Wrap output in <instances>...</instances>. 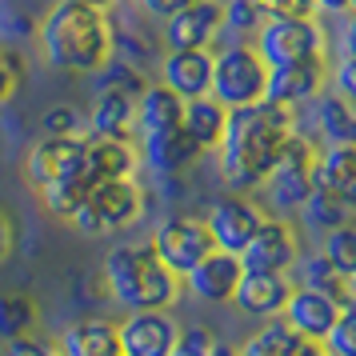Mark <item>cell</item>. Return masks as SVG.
Wrapping results in <instances>:
<instances>
[{
  "label": "cell",
  "instance_id": "obj_32",
  "mask_svg": "<svg viewBox=\"0 0 356 356\" xmlns=\"http://www.w3.org/2000/svg\"><path fill=\"white\" fill-rule=\"evenodd\" d=\"M321 257L328 260L340 276H353L356 273V225H340V228H332V232H324Z\"/></svg>",
  "mask_w": 356,
  "mask_h": 356
},
{
  "label": "cell",
  "instance_id": "obj_17",
  "mask_svg": "<svg viewBox=\"0 0 356 356\" xmlns=\"http://www.w3.org/2000/svg\"><path fill=\"white\" fill-rule=\"evenodd\" d=\"M289 273H244L236 292H232V305L241 308L244 316H260V321H273L284 312L289 305Z\"/></svg>",
  "mask_w": 356,
  "mask_h": 356
},
{
  "label": "cell",
  "instance_id": "obj_48",
  "mask_svg": "<svg viewBox=\"0 0 356 356\" xmlns=\"http://www.w3.org/2000/svg\"><path fill=\"white\" fill-rule=\"evenodd\" d=\"M212 356H236V348L225 344V340H216V344H212Z\"/></svg>",
  "mask_w": 356,
  "mask_h": 356
},
{
  "label": "cell",
  "instance_id": "obj_46",
  "mask_svg": "<svg viewBox=\"0 0 356 356\" xmlns=\"http://www.w3.org/2000/svg\"><path fill=\"white\" fill-rule=\"evenodd\" d=\"M292 356H328V348L316 344V340H300V344L292 348Z\"/></svg>",
  "mask_w": 356,
  "mask_h": 356
},
{
  "label": "cell",
  "instance_id": "obj_22",
  "mask_svg": "<svg viewBox=\"0 0 356 356\" xmlns=\"http://www.w3.org/2000/svg\"><path fill=\"white\" fill-rule=\"evenodd\" d=\"M136 148L132 140H108V136H88L84 145V177L88 184L100 180H129L136 172Z\"/></svg>",
  "mask_w": 356,
  "mask_h": 356
},
{
  "label": "cell",
  "instance_id": "obj_19",
  "mask_svg": "<svg viewBox=\"0 0 356 356\" xmlns=\"http://www.w3.org/2000/svg\"><path fill=\"white\" fill-rule=\"evenodd\" d=\"M164 81L180 100H196V97H209V84H212V52L209 49H193V52H168L164 56Z\"/></svg>",
  "mask_w": 356,
  "mask_h": 356
},
{
  "label": "cell",
  "instance_id": "obj_26",
  "mask_svg": "<svg viewBox=\"0 0 356 356\" xmlns=\"http://www.w3.org/2000/svg\"><path fill=\"white\" fill-rule=\"evenodd\" d=\"M316 129L328 145H356V108L340 97H316Z\"/></svg>",
  "mask_w": 356,
  "mask_h": 356
},
{
  "label": "cell",
  "instance_id": "obj_36",
  "mask_svg": "<svg viewBox=\"0 0 356 356\" xmlns=\"http://www.w3.org/2000/svg\"><path fill=\"white\" fill-rule=\"evenodd\" d=\"M212 344H216V337H212L209 328L188 324V328H180V337L168 356H212Z\"/></svg>",
  "mask_w": 356,
  "mask_h": 356
},
{
  "label": "cell",
  "instance_id": "obj_41",
  "mask_svg": "<svg viewBox=\"0 0 356 356\" xmlns=\"http://www.w3.org/2000/svg\"><path fill=\"white\" fill-rule=\"evenodd\" d=\"M332 84H337V97L348 100L356 108V56H340L337 72H332Z\"/></svg>",
  "mask_w": 356,
  "mask_h": 356
},
{
  "label": "cell",
  "instance_id": "obj_8",
  "mask_svg": "<svg viewBox=\"0 0 356 356\" xmlns=\"http://www.w3.org/2000/svg\"><path fill=\"white\" fill-rule=\"evenodd\" d=\"M148 244L161 257L164 268L172 276H180V280L216 248L209 236V228H204V220H193V216H168V220H161Z\"/></svg>",
  "mask_w": 356,
  "mask_h": 356
},
{
  "label": "cell",
  "instance_id": "obj_21",
  "mask_svg": "<svg viewBox=\"0 0 356 356\" xmlns=\"http://www.w3.org/2000/svg\"><path fill=\"white\" fill-rule=\"evenodd\" d=\"M88 132L108 136V140H132V132H136V97L116 92V88H97V100L88 108Z\"/></svg>",
  "mask_w": 356,
  "mask_h": 356
},
{
  "label": "cell",
  "instance_id": "obj_44",
  "mask_svg": "<svg viewBox=\"0 0 356 356\" xmlns=\"http://www.w3.org/2000/svg\"><path fill=\"white\" fill-rule=\"evenodd\" d=\"M13 252V225H8V216L0 212V260H8Z\"/></svg>",
  "mask_w": 356,
  "mask_h": 356
},
{
  "label": "cell",
  "instance_id": "obj_2",
  "mask_svg": "<svg viewBox=\"0 0 356 356\" xmlns=\"http://www.w3.org/2000/svg\"><path fill=\"white\" fill-rule=\"evenodd\" d=\"M40 44L52 68L60 72H100L113 56V20L81 4H52L40 24Z\"/></svg>",
  "mask_w": 356,
  "mask_h": 356
},
{
  "label": "cell",
  "instance_id": "obj_29",
  "mask_svg": "<svg viewBox=\"0 0 356 356\" xmlns=\"http://www.w3.org/2000/svg\"><path fill=\"white\" fill-rule=\"evenodd\" d=\"M300 276H305V289L321 292V296H328V300H337V305H348L353 296H348V276H340L332 264L324 257H312L305 260V268H300Z\"/></svg>",
  "mask_w": 356,
  "mask_h": 356
},
{
  "label": "cell",
  "instance_id": "obj_18",
  "mask_svg": "<svg viewBox=\"0 0 356 356\" xmlns=\"http://www.w3.org/2000/svg\"><path fill=\"white\" fill-rule=\"evenodd\" d=\"M337 312H340L337 300H328V296H321V292H312V289H292L289 305H284L280 316H284V324H289L300 340L324 344L328 328H332V321H337Z\"/></svg>",
  "mask_w": 356,
  "mask_h": 356
},
{
  "label": "cell",
  "instance_id": "obj_39",
  "mask_svg": "<svg viewBox=\"0 0 356 356\" xmlns=\"http://www.w3.org/2000/svg\"><path fill=\"white\" fill-rule=\"evenodd\" d=\"M257 8L264 13V20H280V17H312V0H257Z\"/></svg>",
  "mask_w": 356,
  "mask_h": 356
},
{
  "label": "cell",
  "instance_id": "obj_25",
  "mask_svg": "<svg viewBox=\"0 0 356 356\" xmlns=\"http://www.w3.org/2000/svg\"><path fill=\"white\" fill-rule=\"evenodd\" d=\"M184 100L168 84H148L136 100V129L140 132H161V129H180Z\"/></svg>",
  "mask_w": 356,
  "mask_h": 356
},
{
  "label": "cell",
  "instance_id": "obj_27",
  "mask_svg": "<svg viewBox=\"0 0 356 356\" xmlns=\"http://www.w3.org/2000/svg\"><path fill=\"white\" fill-rule=\"evenodd\" d=\"M88 177H65V180H52V184H44L40 188V204H44V212L49 216H56V220H72V212L81 209V200L88 196Z\"/></svg>",
  "mask_w": 356,
  "mask_h": 356
},
{
  "label": "cell",
  "instance_id": "obj_31",
  "mask_svg": "<svg viewBox=\"0 0 356 356\" xmlns=\"http://www.w3.org/2000/svg\"><path fill=\"white\" fill-rule=\"evenodd\" d=\"M36 328V305L20 292H4L0 296V340H17Z\"/></svg>",
  "mask_w": 356,
  "mask_h": 356
},
{
  "label": "cell",
  "instance_id": "obj_4",
  "mask_svg": "<svg viewBox=\"0 0 356 356\" xmlns=\"http://www.w3.org/2000/svg\"><path fill=\"white\" fill-rule=\"evenodd\" d=\"M145 212V193L136 180H100L88 188V196L81 200V209L72 212L68 225L81 228L84 236H104V232H120L140 220Z\"/></svg>",
  "mask_w": 356,
  "mask_h": 356
},
{
  "label": "cell",
  "instance_id": "obj_1",
  "mask_svg": "<svg viewBox=\"0 0 356 356\" xmlns=\"http://www.w3.org/2000/svg\"><path fill=\"white\" fill-rule=\"evenodd\" d=\"M289 132H292V108H280L273 100L228 108L225 136L216 145L220 177H225L228 193H257Z\"/></svg>",
  "mask_w": 356,
  "mask_h": 356
},
{
  "label": "cell",
  "instance_id": "obj_14",
  "mask_svg": "<svg viewBox=\"0 0 356 356\" xmlns=\"http://www.w3.org/2000/svg\"><path fill=\"white\" fill-rule=\"evenodd\" d=\"M321 88H324V56H316V60H296V65L268 68L264 100H273L280 108H296L305 100H316Z\"/></svg>",
  "mask_w": 356,
  "mask_h": 356
},
{
  "label": "cell",
  "instance_id": "obj_33",
  "mask_svg": "<svg viewBox=\"0 0 356 356\" xmlns=\"http://www.w3.org/2000/svg\"><path fill=\"white\" fill-rule=\"evenodd\" d=\"M97 88H116V92H129V97L140 100V92L148 88V81H145V72H140L136 65L120 60V56H108L104 68H100V84Z\"/></svg>",
  "mask_w": 356,
  "mask_h": 356
},
{
  "label": "cell",
  "instance_id": "obj_23",
  "mask_svg": "<svg viewBox=\"0 0 356 356\" xmlns=\"http://www.w3.org/2000/svg\"><path fill=\"white\" fill-rule=\"evenodd\" d=\"M56 353L60 356H120V344H116V324L113 321H76L68 324L60 340H56Z\"/></svg>",
  "mask_w": 356,
  "mask_h": 356
},
{
  "label": "cell",
  "instance_id": "obj_3",
  "mask_svg": "<svg viewBox=\"0 0 356 356\" xmlns=\"http://www.w3.org/2000/svg\"><path fill=\"white\" fill-rule=\"evenodd\" d=\"M104 289L120 308H172L180 296V276H172L152 252V244H116L104 257Z\"/></svg>",
  "mask_w": 356,
  "mask_h": 356
},
{
  "label": "cell",
  "instance_id": "obj_7",
  "mask_svg": "<svg viewBox=\"0 0 356 356\" xmlns=\"http://www.w3.org/2000/svg\"><path fill=\"white\" fill-rule=\"evenodd\" d=\"M257 52L268 68L296 65V60H316L324 56V33L312 17H280L264 20L257 33Z\"/></svg>",
  "mask_w": 356,
  "mask_h": 356
},
{
  "label": "cell",
  "instance_id": "obj_15",
  "mask_svg": "<svg viewBox=\"0 0 356 356\" xmlns=\"http://www.w3.org/2000/svg\"><path fill=\"white\" fill-rule=\"evenodd\" d=\"M312 188L337 196L348 212H356V145H324L312 161Z\"/></svg>",
  "mask_w": 356,
  "mask_h": 356
},
{
  "label": "cell",
  "instance_id": "obj_11",
  "mask_svg": "<svg viewBox=\"0 0 356 356\" xmlns=\"http://www.w3.org/2000/svg\"><path fill=\"white\" fill-rule=\"evenodd\" d=\"M84 145H88V136H81V132H72V136H40L29 148L24 177L33 180V188H44V184L65 180V177H81L84 172Z\"/></svg>",
  "mask_w": 356,
  "mask_h": 356
},
{
  "label": "cell",
  "instance_id": "obj_37",
  "mask_svg": "<svg viewBox=\"0 0 356 356\" xmlns=\"http://www.w3.org/2000/svg\"><path fill=\"white\" fill-rule=\"evenodd\" d=\"M40 132L44 136H72V132H81V116H76V108H68V104L49 108V113L40 116Z\"/></svg>",
  "mask_w": 356,
  "mask_h": 356
},
{
  "label": "cell",
  "instance_id": "obj_35",
  "mask_svg": "<svg viewBox=\"0 0 356 356\" xmlns=\"http://www.w3.org/2000/svg\"><path fill=\"white\" fill-rule=\"evenodd\" d=\"M260 24H264V13L257 8V0H228L225 4V29L241 36H252L260 33Z\"/></svg>",
  "mask_w": 356,
  "mask_h": 356
},
{
  "label": "cell",
  "instance_id": "obj_16",
  "mask_svg": "<svg viewBox=\"0 0 356 356\" xmlns=\"http://www.w3.org/2000/svg\"><path fill=\"white\" fill-rule=\"evenodd\" d=\"M241 276H244V264H241L236 252L212 248L184 280H188V292H196L200 300H209V305H228L232 292H236V284H241Z\"/></svg>",
  "mask_w": 356,
  "mask_h": 356
},
{
  "label": "cell",
  "instance_id": "obj_6",
  "mask_svg": "<svg viewBox=\"0 0 356 356\" xmlns=\"http://www.w3.org/2000/svg\"><path fill=\"white\" fill-rule=\"evenodd\" d=\"M312 161H316L312 140L300 136V132H289L284 145H280V152H276L273 168H268V177H264V184H260L264 196H268L284 216H289V212H300V204H305L308 193H312Z\"/></svg>",
  "mask_w": 356,
  "mask_h": 356
},
{
  "label": "cell",
  "instance_id": "obj_49",
  "mask_svg": "<svg viewBox=\"0 0 356 356\" xmlns=\"http://www.w3.org/2000/svg\"><path fill=\"white\" fill-rule=\"evenodd\" d=\"M348 296H353V305H356V273L348 276Z\"/></svg>",
  "mask_w": 356,
  "mask_h": 356
},
{
  "label": "cell",
  "instance_id": "obj_50",
  "mask_svg": "<svg viewBox=\"0 0 356 356\" xmlns=\"http://www.w3.org/2000/svg\"><path fill=\"white\" fill-rule=\"evenodd\" d=\"M348 13H353V17H356V0H348Z\"/></svg>",
  "mask_w": 356,
  "mask_h": 356
},
{
  "label": "cell",
  "instance_id": "obj_5",
  "mask_svg": "<svg viewBox=\"0 0 356 356\" xmlns=\"http://www.w3.org/2000/svg\"><path fill=\"white\" fill-rule=\"evenodd\" d=\"M264 84H268V65L257 44H228L212 56L209 97L220 100L225 108H244L264 100Z\"/></svg>",
  "mask_w": 356,
  "mask_h": 356
},
{
  "label": "cell",
  "instance_id": "obj_30",
  "mask_svg": "<svg viewBox=\"0 0 356 356\" xmlns=\"http://www.w3.org/2000/svg\"><path fill=\"white\" fill-rule=\"evenodd\" d=\"M300 216H305L308 228H316V232H332V228L348 225V216H353V212L344 209L337 196H328V193H321V188H312V193H308V200L300 204Z\"/></svg>",
  "mask_w": 356,
  "mask_h": 356
},
{
  "label": "cell",
  "instance_id": "obj_45",
  "mask_svg": "<svg viewBox=\"0 0 356 356\" xmlns=\"http://www.w3.org/2000/svg\"><path fill=\"white\" fill-rule=\"evenodd\" d=\"M68 4H81V8H92V13H104V17H113L116 0H68Z\"/></svg>",
  "mask_w": 356,
  "mask_h": 356
},
{
  "label": "cell",
  "instance_id": "obj_28",
  "mask_svg": "<svg viewBox=\"0 0 356 356\" xmlns=\"http://www.w3.org/2000/svg\"><path fill=\"white\" fill-rule=\"evenodd\" d=\"M296 344H300V337L284 324V316H273V324L252 332L244 340V348H236V356H292Z\"/></svg>",
  "mask_w": 356,
  "mask_h": 356
},
{
  "label": "cell",
  "instance_id": "obj_34",
  "mask_svg": "<svg viewBox=\"0 0 356 356\" xmlns=\"http://www.w3.org/2000/svg\"><path fill=\"white\" fill-rule=\"evenodd\" d=\"M324 348L328 356H356V305H340L337 321L328 328V337H324Z\"/></svg>",
  "mask_w": 356,
  "mask_h": 356
},
{
  "label": "cell",
  "instance_id": "obj_12",
  "mask_svg": "<svg viewBox=\"0 0 356 356\" xmlns=\"http://www.w3.org/2000/svg\"><path fill=\"white\" fill-rule=\"evenodd\" d=\"M300 257V241L296 228L289 220H260V228L252 232V241L241 248L244 273H289Z\"/></svg>",
  "mask_w": 356,
  "mask_h": 356
},
{
  "label": "cell",
  "instance_id": "obj_43",
  "mask_svg": "<svg viewBox=\"0 0 356 356\" xmlns=\"http://www.w3.org/2000/svg\"><path fill=\"white\" fill-rule=\"evenodd\" d=\"M340 56H356V17L348 20V29L340 33Z\"/></svg>",
  "mask_w": 356,
  "mask_h": 356
},
{
  "label": "cell",
  "instance_id": "obj_10",
  "mask_svg": "<svg viewBox=\"0 0 356 356\" xmlns=\"http://www.w3.org/2000/svg\"><path fill=\"white\" fill-rule=\"evenodd\" d=\"M180 337V324L168 308H140L116 324L120 356H168Z\"/></svg>",
  "mask_w": 356,
  "mask_h": 356
},
{
  "label": "cell",
  "instance_id": "obj_47",
  "mask_svg": "<svg viewBox=\"0 0 356 356\" xmlns=\"http://www.w3.org/2000/svg\"><path fill=\"white\" fill-rule=\"evenodd\" d=\"M312 8L332 17V13H348V0H312Z\"/></svg>",
  "mask_w": 356,
  "mask_h": 356
},
{
  "label": "cell",
  "instance_id": "obj_13",
  "mask_svg": "<svg viewBox=\"0 0 356 356\" xmlns=\"http://www.w3.org/2000/svg\"><path fill=\"white\" fill-rule=\"evenodd\" d=\"M260 220H264V212H260L248 196L244 193H228L209 209L204 228H209L212 244H216L220 252H236V257H241V248L252 241V232L260 228Z\"/></svg>",
  "mask_w": 356,
  "mask_h": 356
},
{
  "label": "cell",
  "instance_id": "obj_9",
  "mask_svg": "<svg viewBox=\"0 0 356 356\" xmlns=\"http://www.w3.org/2000/svg\"><path fill=\"white\" fill-rule=\"evenodd\" d=\"M225 33V4L220 0H196L184 4L172 17H164L161 40L168 52H193V49H212V40Z\"/></svg>",
  "mask_w": 356,
  "mask_h": 356
},
{
  "label": "cell",
  "instance_id": "obj_24",
  "mask_svg": "<svg viewBox=\"0 0 356 356\" xmlns=\"http://www.w3.org/2000/svg\"><path fill=\"white\" fill-rule=\"evenodd\" d=\"M225 124H228V108L220 104V100H212V97L184 100L180 129L188 132V140H193L200 152H209V148L220 145V136H225Z\"/></svg>",
  "mask_w": 356,
  "mask_h": 356
},
{
  "label": "cell",
  "instance_id": "obj_42",
  "mask_svg": "<svg viewBox=\"0 0 356 356\" xmlns=\"http://www.w3.org/2000/svg\"><path fill=\"white\" fill-rule=\"evenodd\" d=\"M140 4H145V13H148V17L164 20V17H172L177 8H184V4H196V0H140Z\"/></svg>",
  "mask_w": 356,
  "mask_h": 356
},
{
  "label": "cell",
  "instance_id": "obj_38",
  "mask_svg": "<svg viewBox=\"0 0 356 356\" xmlns=\"http://www.w3.org/2000/svg\"><path fill=\"white\" fill-rule=\"evenodd\" d=\"M0 356H60L56 353V344L44 337H33V332H24L17 340H4V353Z\"/></svg>",
  "mask_w": 356,
  "mask_h": 356
},
{
  "label": "cell",
  "instance_id": "obj_20",
  "mask_svg": "<svg viewBox=\"0 0 356 356\" xmlns=\"http://www.w3.org/2000/svg\"><path fill=\"white\" fill-rule=\"evenodd\" d=\"M145 164L156 177H180L193 161H200V148L188 140L184 129H161V132H145Z\"/></svg>",
  "mask_w": 356,
  "mask_h": 356
},
{
  "label": "cell",
  "instance_id": "obj_40",
  "mask_svg": "<svg viewBox=\"0 0 356 356\" xmlns=\"http://www.w3.org/2000/svg\"><path fill=\"white\" fill-rule=\"evenodd\" d=\"M20 72H24V60H20L17 52H0V104H4V100H13Z\"/></svg>",
  "mask_w": 356,
  "mask_h": 356
}]
</instances>
